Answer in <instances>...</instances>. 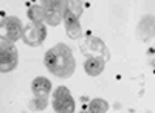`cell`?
<instances>
[{
	"mask_svg": "<svg viewBox=\"0 0 155 113\" xmlns=\"http://www.w3.org/2000/svg\"><path fill=\"white\" fill-rule=\"evenodd\" d=\"M45 68L59 79H67L73 76L76 70V59L71 48L65 44H56L47 50L44 56Z\"/></svg>",
	"mask_w": 155,
	"mask_h": 113,
	"instance_id": "6da1fadb",
	"label": "cell"
},
{
	"mask_svg": "<svg viewBox=\"0 0 155 113\" xmlns=\"http://www.w3.org/2000/svg\"><path fill=\"white\" fill-rule=\"evenodd\" d=\"M25 25L22 20L16 16H6L2 20V39L0 42H9V44H16L17 40L22 39Z\"/></svg>",
	"mask_w": 155,
	"mask_h": 113,
	"instance_id": "7a4b0ae2",
	"label": "cell"
},
{
	"mask_svg": "<svg viewBox=\"0 0 155 113\" xmlns=\"http://www.w3.org/2000/svg\"><path fill=\"white\" fill-rule=\"evenodd\" d=\"M56 113H74L76 111V102L70 93V90L64 85H59L53 92V99H51Z\"/></svg>",
	"mask_w": 155,
	"mask_h": 113,
	"instance_id": "3957f363",
	"label": "cell"
},
{
	"mask_svg": "<svg viewBox=\"0 0 155 113\" xmlns=\"http://www.w3.org/2000/svg\"><path fill=\"white\" fill-rule=\"evenodd\" d=\"M45 9V23L48 27H58L64 22V16L67 12V2L65 0H47L42 2Z\"/></svg>",
	"mask_w": 155,
	"mask_h": 113,
	"instance_id": "277c9868",
	"label": "cell"
},
{
	"mask_svg": "<svg viewBox=\"0 0 155 113\" xmlns=\"http://www.w3.org/2000/svg\"><path fill=\"white\" fill-rule=\"evenodd\" d=\"M47 23H28L23 28L22 42L27 44L28 47H41L47 39Z\"/></svg>",
	"mask_w": 155,
	"mask_h": 113,
	"instance_id": "5b68a950",
	"label": "cell"
},
{
	"mask_svg": "<svg viewBox=\"0 0 155 113\" xmlns=\"http://www.w3.org/2000/svg\"><path fill=\"white\" fill-rule=\"evenodd\" d=\"M19 65V51L14 44L0 42V70L2 73H9Z\"/></svg>",
	"mask_w": 155,
	"mask_h": 113,
	"instance_id": "8992f818",
	"label": "cell"
},
{
	"mask_svg": "<svg viewBox=\"0 0 155 113\" xmlns=\"http://www.w3.org/2000/svg\"><path fill=\"white\" fill-rule=\"evenodd\" d=\"M137 36L143 42H149L155 39V16L153 14H146L140 19L137 25Z\"/></svg>",
	"mask_w": 155,
	"mask_h": 113,
	"instance_id": "52a82bcc",
	"label": "cell"
},
{
	"mask_svg": "<svg viewBox=\"0 0 155 113\" xmlns=\"http://www.w3.org/2000/svg\"><path fill=\"white\" fill-rule=\"evenodd\" d=\"M64 25H65V33L70 39H81L82 36V28H81V22L79 17L73 14L71 11L67 9L65 16H64Z\"/></svg>",
	"mask_w": 155,
	"mask_h": 113,
	"instance_id": "ba28073f",
	"label": "cell"
},
{
	"mask_svg": "<svg viewBox=\"0 0 155 113\" xmlns=\"http://www.w3.org/2000/svg\"><path fill=\"white\" fill-rule=\"evenodd\" d=\"M82 48H87L88 51L87 53H92V56H96V57H102V59H109L110 54H109V50L106 47V44L102 42L98 37H87L82 44Z\"/></svg>",
	"mask_w": 155,
	"mask_h": 113,
	"instance_id": "9c48e42d",
	"label": "cell"
},
{
	"mask_svg": "<svg viewBox=\"0 0 155 113\" xmlns=\"http://www.w3.org/2000/svg\"><path fill=\"white\" fill-rule=\"evenodd\" d=\"M106 68V59L96 57V56H88L84 60V71L88 74L90 78H96L104 71Z\"/></svg>",
	"mask_w": 155,
	"mask_h": 113,
	"instance_id": "30bf717a",
	"label": "cell"
},
{
	"mask_svg": "<svg viewBox=\"0 0 155 113\" xmlns=\"http://www.w3.org/2000/svg\"><path fill=\"white\" fill-rule=\"evenodd\" d=\"M31 92L34 96H45L48 98L53 92V84L45 76H37L31 81Z\"/></svg>",
	"mask_w": 155,
	"mask_h": 113,
	"instance_id": "8fae6325",
	"label": "cell"
},
{
	"mask_svg": "<svg viewBox=\"0 0 155 113\" xmlns=\"http://www.w3.org/2000/svg\"><path fill=\"white\" fill-rule=\"evenodd\" d=\"M28 19L31 23H45V9L42 6V3L39 5H31L27 11Z\"/></svg>",
	"mask_w": 155,
	"mask_h": 113,
	"instance_id": "7c38bea8",
	"label": "cell"
},
{
	"mask_svg": "<svg viewBox=\"0 0 155 113\" xmlns=\"http://www.w3.org/2000/svg\"><path fill=\"white\" fill-rule=\"evenodd\" d=\"M109 102L104 98H93L88 102V111L90 113H107L109 111Z\"/></svg>",
	"mask_w": 155,
	"mask_h": 113,
	"instance_id": "4fadbf2b",
	"label": "cell"
},
{
	"mask_svg": "<svg viewBox=\"0 0 155 113\" xmlns=\"http://www.w3.org/2000/svg\"><path fill=\"white\" fill-rule=\"evenodd\" d=\"M48 105V98L45 96H34L30 101V108L31 110H44Z\"/></svg>",
	"mask_w": 155,
	"mask_h": 113,
	"instance_id": "5bb4252c",
	"label": "cell"
},
{
	"mask_svg": "<svg viewBox=\"0 0 155 113\" xmlns=\"http://www.w3.org/2000/svg\"><path fill=\"white\" fill-rule=\"evenodd\" d=\"M67 9L71 11L73 14H76L78 17H81V14L84 12L82 2H78V0H74V2H67Z\"/></svg>",
	"mask_w": 155,
	"mask_h": 113,
	"instance_id": "9a60e30c",
	"label": "cell"
},
{
	"mask_svg": "<svg viewBox=\"0 0 155 113\" xmlns=\"http://www.w3.org/2000/svg\"><path fill=\"white\" fill-rule=\"evenodd\" d=\"M79 113H90V111H79Z\"/></svg>",
	"mask_w": 155,
	"mask_h": 113,
	"instance_id": "2e32d148",
	"label": "cell"
}]
</instances>
